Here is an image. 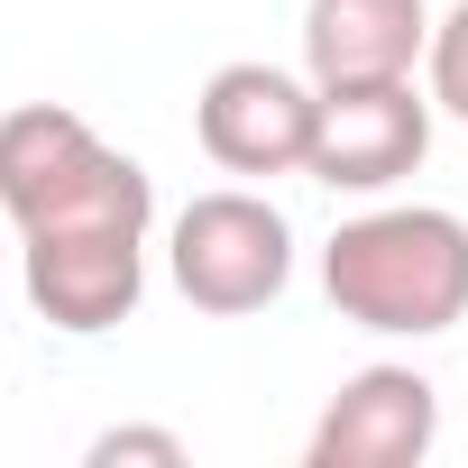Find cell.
I'll return each mask as SVG.
<instances>
[{
  "label": "cell",
  "mask_w": 468,
  "mask_h": 468,
  "mask_svg": "<svg viewBox=\"0 0 468 468\" xmlns=\"http://www.w3.org/2000/svg\"><path fill=\"white\" fill-rule=\"evenodd\" d=\"M28 258V303L92 340V331H120L147 294V229H37V239H19Z\"/></svg>",
  "instance_id": "cell-6"
},
{
  "label": "cell",
  "mask_w": 468,
  "mask_h": 468,
  "mask_svg": "<svg viewBox=\"0 0 468 468\" xmlns=\"http://www.w3.org/2000/svg\"><path fill=\"white\" fill-rule=\"evenodd\" d=\"M165 267H175V294L193 313H267L285 285H294V220L249 193V184H220V193H193L165 229Z\"/></svg>",
  "instance_id": "cell-3"
},
{
  "label": "cell",
  "mask_w": 468,
  "mask_h": 468,
  "mask_svg": "<svg viewBox=\"0 0 468 468\" xmlns=\"http://www.w3.org/2000/svg\"><path fill=\"white\" fill-rule=\"evenodd\" d=\"M322 294L386 340H441L468 322V220L441 202H386L331 229Z\"/></svg>",
  "instance_id": "cell-1"
},
{
  "label": "cell",
  "mask_w": 468,
  "mask_h": 468,
  "mask_svg": "<svg viewBox=\"0 0 468 468\" xmlns=\"http://www.w3.org/2000/svg\"><path fill=\"white\" fill-rule=\"evenodd\" d=\"M431 441H441V386L422 367H358L322 404L303 459L313 468H413Z\"/></svg>",
  "instance_id": "cell-7"
},
{
  "label": "cell",
  "mask_w": 468,
  "mask_h": 468,
  "mask_svg": "<svg viewBox=\"0 0 468 468\" xmlns=\"http://www.w3.org/2000/svg\"><path fill=\"white\" fill-rule=\"evenodd\" d=\"M120 459H147V468H184L193 450H184V431H147V422H120V431H101V441H92V468H120Z\"/></svg>",
  "instance_id": "cell-10"
},
{
  "label": "cell",
  "mask_w": 468,
  "mask_h": 468,
  "mask_svg": "<svg viewBox=\"0 0 468 468\" xmlns=\"http://www.w3.org/2000/svg\"><path fill=\"white\" fill-rule=\"evenodd\" d=\"M0 211L19 220V239H37V229H147L156 184L138 156L92 138L83 111L19 101L0 111Z\"/></svg>",
  "instance_id": "cell-2"
},
{
  "label": "cell",
  "mask_w": 468,
  "mask_h": 468,
  "mask_svg": "<svg viewBox=\"0 0 468 468\" xmlns=\"http://www.w3.org/2000/svg\"><path fill=\"white\" fill-rule=\"evenodd\" d=\"M422 92L431 111H450L468 129V0H450V10L431 19V47H422Z\"/></svg>",
  "instance_id": "cell-9"
},
{
  "label": "cell",
  "mask_w": 468,
  "mask_h": 468,
  "mask_svg": "<svg viewBox=\"0 0 468 468\" xmlns=\"http://www.w3.org/2000/svg\"><path fill=\"white\" fill-rule=\"evenodd\" d=\"M422 47H431L422 0H303V65H313V83L413 74Z\"/></svg>",
  "instance_id": "cell-8"
},
{
  "label": "cell",
  "mask_w": 468,
  "mask_h": 468,
  "mask_svg": "<svg viewBox=\"0 0 468 468\" xmlns=\"http://www.w3.org/2000/svg\"><path fill=\"white\" fill-rule=\"evenodd\" d=\"M313 156L303 175L331 193H386L431 156V92H413V74H377V83H313Z\"/></svg>",
  "instance_id": "cell-4"
},
{
  "label": "cell",
  "mask_w": 468,
  "mask_h": 468,
  "mask_svg": "<svg viewBox=\"0 0 468 468\" xmlns=\"http://www.w3.org/2000/svg\"><path fill=\"white\" fill-rule=\"evenodd\" d=\"M313 101L322 92L294 83L285 65H220L202 83V101H193V138H202V156L220 175H249V184L303 175V156H313Z\"/></svg>",
  "instance_id": "cell-5"
}]
</instances>
